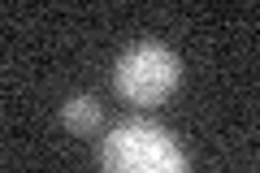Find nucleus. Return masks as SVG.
I'll list each match as a JSON object with an SVG mask.
<instances>
[{
	"label": "nucleus",
	"mask_w": 260,
	"mask_h": 173,
	"mask_svg": "<svg viewBox=\"0 0 260 173\" xmlns=\"http://www.w3.org/2000/svg\"><path fill=\"white\" fill-rule=\"evenodd\" d=\"M104 173H186V152L156 121H121L100 147Z\"/></svg>",
	"instance_id": "f257e3e1"
},
{
	"label": "nucleus",
	"mask_w": 260,
	"mask_h": 173,
	"mask_svg": "<svg viewBox=\"0 0 260 173\" xmlns=\"http://www.w3.org/2000/svg\"><path fill=\"white\" fill-rule=\"evenodd\" d=\"M178 82H182V65L165 44H135L130 52H121L117 74H113L117 95L139 104V109L165 104L178 91Z\"/></svg>",
	"instance_id": "f03ea898"
},
{
	"label": "nucleus",
	"mask_w": 260,
	"mask_h": 173,
	"mask_svg": "<svg viewBox=\"0 0 260 173\" xmlns=\"http://www.w3.org/2000/svg\"><path fill=\"white\" fill-rule=\"evenodd\" d=\"M61 126L74 130V134L95 130V126H100V104H95L91 95H70V100L61 104Z\"/></svg>",
	"instance_id": "7ed1b4c3"
}]
</instances>
